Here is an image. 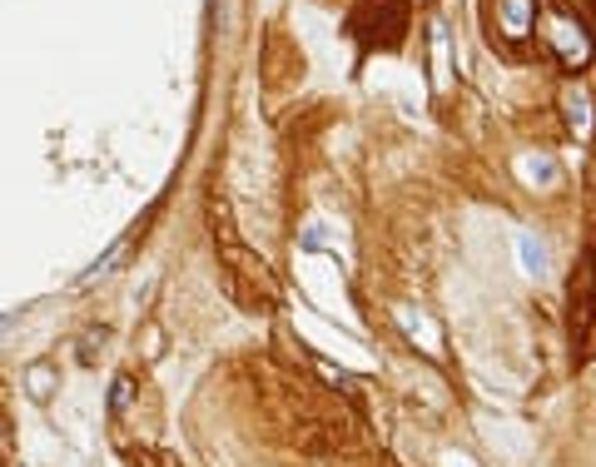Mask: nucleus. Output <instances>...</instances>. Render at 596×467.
Instances as JSON below:
<instances>
[{"label": "nucleus", "mask_w": 596, "mask_h": 467, "mask_svg": "<svg viewBox=\"0 0 596 467\" xmlns=\"http://www.w3.org/2000/svg\"><path fill=\"white\" fill-rule=\"evenodd\" d=\"M567 105H572V120H577V130L587 135V100H582V95H567Z\"/></svg>", "instance_id": "nucleus-8"}, {"label": "nucleus", "mask_w": 596, "mask_h": 467, "mask_svg": "<svg viewBox=\"0 0 596 467\" xmlns=\"http://www.w3.org/2000/svg\"><path fill=\"white\" fill-rule=\"evenodd\" d=\"M120 259H125V244H115L105 259H95V264L85 269V284H90V279H100V274H110V264H120Z\"/></svg>", "instance_id": "nucleus-4"}, {"label": "nucleus", "mask_w": 596, "mask_h": 467, "mask_svg": "<svg viewBox=\"0 0 596 467\" xmlns=\"http://www.w3.org/2000/svg\"><path fill=\"white\" fill-rule=\"evenodd\" d=\"M517 259L527 279H547V244L537 234H517Z\"/></svg>", "instance_id": "nucleus-3"}, {"label": "nucleus", "mask_w": 596, "mask_h": 467, "mask_svg": "<svg viewBox=\"0 0 596 467\" xmlns=\"http://www.w3.org/2000/svg\"><path fill=\"white\" fill-rule=\"evenodd\" d=\"M507 25H512V35L527 30V0H507Z\"/></svg>", "instance_id": "nucleus-5"}, {"label": "nucleus", "mask_w": 596, "mask_h": 467, "mask_svg": "<svg viewBox=\"0 0 596 467\" xmlns=\"http://www.w3.org/2000/svg\"><path fill=\"white\" fill-rule=\"evenodd\" d=\"M130 388H135V383H130V378L120 373V378H115V393H110V413H120V408L130 403Z\"/></svg>", "instance_id": "nucleus-6"}, {"label": "nucleus", "mask_w": 596, "mask_h": 467, "mask_svg": "<svg viewBox=\"0 0 596 467\" xmlns=\"http://www.w3.org/2000/svg\"><path fill=\"white\" fill-rule=\"evenodd\" d=\"M596 343V249H587L582 269L572 274V348L587 358Z\"/></svg>", "instance_id": "nucleus-1"}, {"label": "nucleus", "mask_w": 596, "mask_h": 467, "mask_svg": "<svg viewBox=\"0 0 596 467\" xmlns=\"http://www.w3.org/2000/svg\"><path fill=\"white\" fill-rule=\"evenodd\" d=\"M10 458H15V433H10V423L0 418V467H10Z\"/></svg>", "instance_id": "nucleus-7"}, {"label": "nucleus", "mask_w": 596, "mask_h": 467, "mask_svg": "<svg viewBox=\"0 0 596 467\" xmlns=\"http://www.w3.org/2000/svg\"><path fill=\"white\" fill-rule=\"evenodd\" d=\"M10 323H15V313H5V318H0V333H5V328H10Z\"/></svg>", "instance_id": "nucleus-9"}, {"label": "nucleus", "mask_w": 596, "mask_h": 467, "mask_svg": "<svg viewBox=\"0 0 596 467\" xmlns=\"http://www.w3.org/2000/svg\"><path fill=\"white\" fill-rule=\"evenodd\" d=\"M55 388H60L55 363H45V358H40V363H30V368H25V393H30L35 403H50V398H55Z\"/></svg>", "instance_id": "nucleus-2"}]
</instances>
